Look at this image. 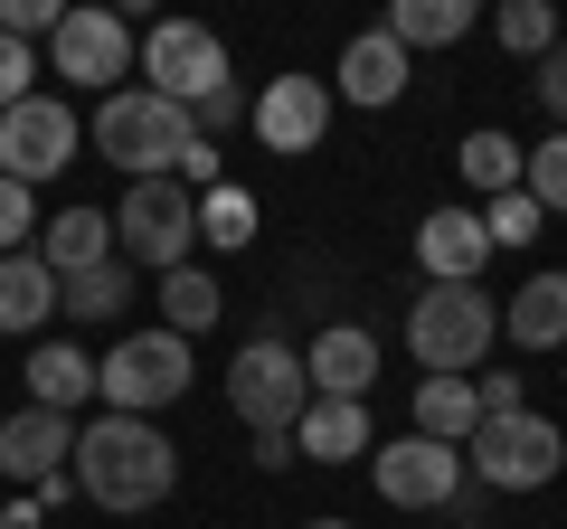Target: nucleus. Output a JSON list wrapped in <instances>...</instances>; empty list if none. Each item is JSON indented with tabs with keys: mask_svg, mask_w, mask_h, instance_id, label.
<instances>
[{
	"mask_svg": "<svg viewBox=\"0 0 567 529\" xmlns=\"http://www.w3.org/2000/svg\"><path fill=\"white\" fill-rule=\"evenodd\" d=\"M189 246H199V189L189 180H123L114 256L133 264V274H181Z\"/></svg>",
	"mask_w": 567,
	"mask_h": 529,
	"instance_id": "nucleus-4",
	"label": "nucleus"
},
{
	"mask_svg": "<svg viewBox=\"0 0 567 529\" xmlns=\"http://www.w3.org/2000/svg\"><path fill=\"white\" fill-rule=\"evenodd\" d=\"M29 95H39V48H29V39H0V114L29 104Z\"/></svg>",
	"mask_w": 567,
	"mask_h": 529,
	"instance_id": "nucleus-32",
	"label": "nucleus"
},
{
	"mask_svg": "<svg viewBox=\"0 0 567 529\" xmlns=\"http://www.w3.org/2000/svg\"><path fill=\"white\" fill-rule=\"evenodd\" d=\"M388 39L416 58V48H454V39H473V0H398L388 10Z\"/></svg>",
	"mask_w": 567,
	"mask_h": 529,
	"instance_id": "nucleus-23",
	"label": "nucleus"
},
{
	"mask_svg": "<svg viewBox=\"0 0 567 529\" xmlns=\"http://www.w3.org/2000/svg\"><path fill=\"white\" fill-rule=\"evenodd\" d=\"M558 360H567V350H558Z\"/></svg>",
	"mask_w": 567,
	"mask_h": 529,
	"instance_id": "nucleus-39",
	"label": "nucleus"
},
{
	"mask_svg": "<svg viewBox=\"0 0 567 529\" xmlns=\"http://www.w3.org/2000/svg\"><path fill=\"white\" fill-rule=\"evenodd\" d=\"M492 39H502V58H558V10L548 0H502Z\"/></svg>",
	"mask_w": 567,
	"mask_h": 529,
	"instance_id": "nucleus-27",
	"label": "nucleus"
},
{
	"mask_svg": "<svg viewBox=\"0 0 567 529\" xmlns=\"http://www.w3.org/2000/svg\"><path fill=\"white\" fill-rule=\"evenodd\" d=\"M189 378H199V360H189L181 331H123V341L95 360L104 416H162L171 397H189Z\"/></svg>",
	"mask_w": 567,
	"mask_h": 529,
	"instance_id": "nucleus-5",
	"label": "nucleus"
},
{
	"mask_svg": "<svg viewBox=\"0 0 567 529\" xmlns=\"http://www.w3.org/2000/svg\"><path fill=\"white\" fill-rule=\"evenodd\" d=\"M39 264L58 284L114 264V208H58V218H39Z\"/></svg>",
	"mask_w": 567,
	"mask_h": 529,
	"instance_id": "nucleus-16",
	"label": "nucleus"
},
{
	"mask_svg": "<svg viewBox=\"0 0 567 529\" xmlns=\"http://www.w3.org/2000/svg\"><path fill=\"white\" fill-rule=\"evenodd\" d=\"M20 378H29V407H58V416H76L85 397H95V360H85L76 341H39Z\"/></svg>",
	"mask_w": 567,
	"mask_h": 529,
	"instance_id": "nucleus-21",
	"label": "nucleus"
},
{
	"mask_svg": "<svg viewBox=\"0 0 567 529\" xmlns=\"http://www.w3.org/2000/svg\"><path fill=\"white\" fill-rule=\"evenodd\" d=\"M454 170H464L483 199H502V189H520V170H529V143H511V133H464V152H454Z\"/></svg>",
	"mask_w": 567,
	"mask_h": 529,
	"instance_id": "nucleus-25",
	"label": "nucleus"
},
{
	"mask_svg": "<svg viewBox=\"0 0 567 529\" xmlns=\"http://www.w3.org/2000/svg\"><path fill=\"white\" fill-rule=\"evenodd\" d=\"M95 152L123 180H181V162L199 152V123H189V104L152 95V85H123L95 104Z\"/></svg>",
	"mask_w": 567,
	"mask_h": 529,
	"instance_id": "nucleus-2",
	"label": "nucleus"
},
{
	"mask_svg": "<svg viewBox=\"0 0 567 529\" xmlns=\"http://www.w3.org/2000/svg\"><path fill=\"white\" fill-rule=\"evenodd\" d=\"M558 464H567V426H558V416H539V407L492 416V426L464 445V473L483 491H548V483H558Z\"/></svg>",
	"mask_w": 567,
	"mask_h": 529,
	"instance_id": "nucleus-7",
	"label": "nucleus"
},
{
	"mask_svg": "<svg viewBox=\"0 0 567 529\" xmlns=\"http://www.w3.org/2000/svg\"><path fill=\"white\" fill-rule=\"evenodd\" d=\"M199 237L218 246V256H237V246H256V189L218 180V189L199 199Z\"/></svg>",
	"mask_w": 567,
	"mask_h": 529,
	"instance_id": "nucleus-28",
	"label": "nucleus"
},
{
	"mask_svg": "<svg viewBox=\"0 0 567 529\" xmlns=\"http://www.w3.org/2000/svg\"><path fill=\"white\" fill-rule=\"evenodd\" d=\"M331 104H341V95H331V76H303V66H284V76L256 95V123H246V133H256L275 162H293V152H322Z\"/></svg>",
	"mask_w": 567,
	"mask_h": 529,
	"instance_id": "nucleus-11",
	"label": "nucleus"
},
{
	"mask_svg": "<svg viewBox=\"0 0 567 529\" xmlns=\"http://www.w3.org/2000/svg\"><path fill=\"white\" fill-rule=\"evenodd\" d=\"M227 293L218 274H199V264H181V274H162V331H181V341H199V331H218Z\"/></svg>",
	"mask_w": 567,
	"mask_h": 529,
	"instance_id": "nucleus-24",
	"label": "nucleus"
},
{
	"mask_svg": "<svg viewBox=\"0 0 567 529\" xmlns=\"http://www.w3.org/2000/svg\"><path fill=\"white\" fill-rule=\"evenodd\" d=\"M39 520H48L39 501H10V510H0V529H39Z\"/></svg>",
	"mask_w": 567,
	"mask_h": 529,
	"instance_id": "nucleus-36",
	"label": "nucleus"
},
{
	"mask_svg": "<svg viewBox=\"0 0 567 529\" xmlns=\"http://www.w3.org/2000/svg\"><path fill=\"white\" fill-rule=\"evenodd\" d=\"M473 397H483V426H492V416H520V407H529L511 369H502V378H473Z\"/></svg>",
	"mask_w": 567,
	"mask_h": 529,
	"instance_id": "nucleus-34",
	"label": "nucleus"
},
{
	"mask_svg": "<svg viewBox=\"0 0 567 529\" xmlns=\"http://www.w3.org/2000/svg\"><path fill=\"white\" fill-rule=\"evenodd\" d=\"M520 189L548 208V218H567V133H548V143H529V170H520Z\"/></svg>",
	"mask_w": 567,
	"mask_h": 529,
	"instance_id": "nucleus-30",
	"label": "nucleus"
},
{
	"mask_svg": "<svg viewBox=\"0 0 567 529\" xmlns=\"http://www.w3.org/2000/svg\"><path fill=\"white\" fill-rule=\"evenodd\" d=\"M454 529H483V520H454Z\"/></svg>",
	"mask_w": 567,
	"mask_h": 529,
	"instance_id": "nucleus-38",
	"label": "nucleus"
},
{
	"mask_svg": "<svg viewBox=\"0 0 567 529\" xmlns=\"http://www.w3.org/2000/svg\"><path fill=\"white\" fill-rule=\"evenodd\" d=\"M48 312H58V274L39 264V246L29 256H0V331L10 341H39Z\"/></svg>",
	"mask_w": 567,
	"mask_h": 529,
	"instance_id": "nucleus-20",
	"label": "nucleus"
},
{
	"mask_svg": "<svg viewBox=\"0 0 567 529\" xmlns=\"http://www.w3.org/2000/svg\"><path fill=\"white\" fill-rule=\"evenodd\" d=\"M66 473H76V491L95 510L133 520V510H162L171 491H181V445H171L152 416H85Z\"/></svg>",
	"mask_w": 567,
	"mask_h": 529,
	"instance_id": "nucleus-1",
	"label": "nucleus"
},
{
	"mask_svg": "<svg viewBox=\"0 0 567 529\" xmlns=\"http://www.w3.org/2000/svg\"><path fill=\"white\" fill-rule=\"evenodd\" d=\"M303 529H360V520H303Z\"/></svg>",
	"mask_w": 567,
	"mask_h": 529,
	"instance_id": "nucleus-37",
	"label": "nucleus"
},
{
	"mask_svg": "<svg viewBox=\"0 0 567 529\" xmlns=\"http://www.w3.org/2000/svg\"><path fill=\"white\" fill-rule=\"evenodd\" d=\"M369 483H379L388 510H445L454 491H464V454L425 445V435H398V445L369 454Z\"/></svg>",
	"mask_w": 567,
	"mask_h": 529,
	"instance_id": "nucleus-12",
	"label": "nucleus"
},
{
	"mask_svg": "<svg viewBox=\"0 0 567 529\" xmlns=\"http://www.w3.org/2000/svg\"><path fill=\"white\" fill-rule=\"evenodd\" d=\"M66 162H76V114H66L58 95H29V104L0 114V180L39 189V180H58Z\"/></svg>",
	"mask_w": 567,
	"mask_h": 529,
	"instance_id": "nucleus-10",
	"label": "nucleus"
},
{
	"mask_svg": "<svg viewBox=\"0 0 567 529\" xmlns=\"http://www.w3.org/2000/svg\"><path fill=\"white\" fill-rule=\"evenodd\" d=\"M189 123H199V143H218V133H237V123H256V95H237V85H218L208 104H189Z\"/></svg>",
	"mask_w": 567,
	"mask_h": 529,
	"instance_id": "nucleus-33",
	"label": "nucleus"
},
{
	"mask_svg": "<svg viewBox=\"0 0 567 529\" xmlns=\"http://www.w3.org/2000/svg\"><path fill=\"white\" fill-rule=\"evenodd\" d=\"M416 435L464 454L473 435H483V397H473V378H416Z\"/></svg>",
	"mask_w": 567,
	"mask_h": 529,
	"instance_id": "nucleus-22",
	"label": "nucleus"
},
{
	"mask_svg": "<svg viewBox=\"0 0 567 529\" xmlns=\"http://www.w3.org/2000/svg\"><path fill=\"white\" fill-rule=\"evenodd\" d=\"M142 85L171 95V104H208L218 85H237V76H227V48L208 39L199 20H152L142 29Z\"/></svg>",
	"mask_w": 567,
	"mask_h": 529,
	"instance_id": "nucleus-9",
	"label": "nucleus"
},
{
	"mask_svg": "<svg viewBox=\"0 0 567 529\" xmlns=\"http://www.w3.org/2000/svg\"><path fill=\"white\" fill-rule=\"evenodd\" d=\"M29 227H39V189L0 180V256H29Z\"/></svg>",
	"mask_w": 567,
	"mask_h": 529,
	"instance_id": "nucleus-31",
	"label": "nucleus"
},
{
	"mask_svg": "<svg viewBox=\"0 0 567 529\" xmlns=\"http://www.w3.org/2000/svg\"><path fill=\"white\" fill-rule=\"evenodd\" d=\"M48 66H58V85H85V95H123V76H133V20L123 10H66L58 39H48Z\"/></svg>",
	"mask_w": 567,
	"mask_h": 529,
	"instance_id": "nucleus-8",
	"label": "nucleus"
},
{
	"mask_svg": "<svg viewBox=\"0 0 567 529\" xmlns=\"http://www.w3.org/2000/svg\"><path fill=\"white\" fill-rule=\"evenodd\" d=\"M227 407L246 416V435H293L312 407V378H303V350L284 341V331H265V341H246L237 360H227Z\"/></svg>",
	"mask_w": 567,
	"mask_h": 529,
	"instance_id": "nucleus-6",
	"label": "nucleus"
},
{
	"mask_svg": "<svg viewBox=\"0 0 567 529\" xmlns=\"http://www.w3.org/2000/svg\"><path fill=\"white\" fill-rule=\"evenodd\" d=\"M293 454H303V464H360V454H379L369 407L360 397H312L303 426H293Z\"/></svg>",
	"mask_w": 567,
	"mask_h": 529,
	"instance_id": "nucleus-18",
	"label": "nucleus"
},
{
	"mask_svg": "<svg viewBox=\"0 0 567 529\" xmlns=\"http://www.w3.org/2000/svg\"><path fill=\"white\" fill-rule=\"evenodd\" d=\"M539 104L558 114V133H567V39H558V58H539Z\"/></svg>",
	"mask_w": 567,
	"mask_h": 529,
	"instance_id": "nucleus-35",
	"label": "nucleus"
},
{
	"mask_svg": "<svg viewBox=\"0 0 567 529\" xmlns=\"http://www.w3.org/2000/svg\"><path fill=\"white\" fill-rule=\"evenodd\" d=\"M548 227V208L529 199V189H502V199H483V237H492V256H502V246H529Z\"/></svg>",
	"mask_w": 567,
	"mask_h": 529,
	"instance_id": "nucleus-29",
	"label": "nucleus"
},
{
	"mask_svg": "<svg viewBox=\"0 0 567 529\" xmlns=\"http://www.w3.org/2000/svg\"><path fill=\"white\" fill-rule=\"evenodd\" d=\"M58 312H76V322H114V312H133V264H95V274H76V284H58Z\"/></svg>",
	"mask_w": 567,
	"mask_h": 529,
	"instance_id": "nucleus-26",
	"label": "nucleus"
},
{
	"mask_svg": "<svg viewBox=\"0 0 567 529\" xmlns=\"http://www.w3.org/2000/svg\"><path fill=\"white\" fill-rule=\"evenodd\" d=\"M331 95L360 104V114H379V104L406 95V48L388 39V29H360V39L341 48V66H331Z\"/></svg>",
	"mask_w": 567,
	"mask_h": 529,
	"instance_id": "nucleus-15",
	"label": "nucleus"
},
{
	"mask_svg": "<svg viewBox=\"0 0 567 529\" xmlns=\"http://www.w3.org/2000/svg\"><path fill=\"white\" fill-rule=\"evenodd\" d=\"M66 464H76V416H58V407H20V416H0V473H10L20 491L58 483Z\"/></svg>",
	"mask_w": 567,
	"mask_h": 529,
	"instance_id": "nucleus-13",
	"label": "nucleus"
},
{
	"mask_svg": "<svg viewBox=\"0 0 567 529\" xmlns=\"http://www.w3.org/2000/svg\"><path fill=\"white\" fill-rule=\"evenodd\" d=\"M303 378H312V397H360V407H369V378H379V341H369L360 322H331L322 341L303 350Z\"/></svg>",
	"mask_w": 567,
	"mask_h": 529,
	"instance_id": "nucleus-17",
	"label": "nucleus"
},
{
	"mask_svg": "<svg viewBox=\"0 0 567 529\" xmlns=\"http://www.w3.org/2000/svg\"><path fill=\"white\" fill-rule=\"evenodd\" d=\"M416 264H425V284H483V264H492L483 208H425V227H416Z\"/></svg>",
	"mask_w": 567,
	"mask_h": 529,
	"instance_id": "nucleus-14",
	"label": "nucleus"
},
{
	"mask_svg": "<svg viewBox=\"0 0 567 529\" xmlns=\"http://www.w3.org/2000/svg\"><path fill=\"white\" fill-rule=\"evenodd\" d=\"M492 341H502V303H492L483 284H425L416 303H406V350H416L425 378H464V369H483Z\"/></svg>",
	"mask_w": 567,
	"mask_h": 529,
	"instance_id": "nucleus-3",
	"label": "nucleus"
},
{
	"mask_svg": "<svg viewBox=\"0 0 567 529\" xmlns=\"http://www.w3.org/2000/svg\"><path fill=\"white\" fill-rule=\"evenodd\" d=\"M502 331H511V350H567V274H529V284H511Z\"/></svg>",
	"mask_w": 567,
	"mask_h": 529,
	"instance_id": "nucleus-19",
	"label": "nucleus"
}]
</instances>
